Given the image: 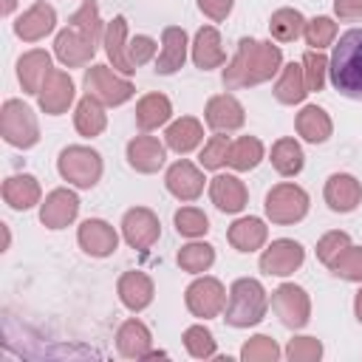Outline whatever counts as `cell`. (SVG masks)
<instances>
[{
    "instance_id": "cell-1",
    "label": "cell",
    "mask_w": 362,
    "mask_h": 362,
    "mask_svg": "<svg viewBox=\"0 0 362 362\" xmlns=\"http://www.w3.org/2000/svg\"><path fill=\"white\" fill-rule=\"evenodd\" d=\"M283 68V51L272 40H252L240 37L235 57L223 68V88L226 90H240V88H255L269 82L274 74Z\"/></svg>"
},
{
    "instance_id": "cell-2",
    "label": "cell",
    "mask_w": 362,
    "mask_h": 362,
    "mask_svg": "<svg viewBox=\"0 0 362 362\" xmlns=\"http://www.w3.org/2000/svg\"><path fill=\"white\" fill-rule=\"evenodd\" d=\"M328 76L342 96L362 102V28H348L339 37L328 59Z\"/></svg>"
},
{
    "instance_id": "cell-3",
    "label": "cell",
    "mask_w": 362,
    "mask_h": 362,
    "mask_svg": "<svg viewBox=\"0 0 362 362\" xmlns=\"http://www.w3.org/2000/svg\"><path fill=\"white\" fill-rule=\"evenodd\" d=\"M269 311V294L263 288L260 280L255 277H238L229 286V297H226V308H223V320L232 328H252L257 325Z\"/></svg>"
},
{
    "instance_id": "cell-4",
    "label": "cell",
    "mask_w": 362,
    "mask_h": 362,
    "mask_svg": "<svg viewBox=\"0 0 362 362\" xmlns=\"http://www.w3.org/2000/svg\"><path fill=\"white\" fill-rule=\"evenodd\" d=\"M102 170H105L102 156L85 144H68L57 158V173L62 175V181H68L76 189L96 187L102 178Z\"/></svg>"
},
{
    "instance_id": "cell-5",
    "label": "cell",
    "mask_w": 362,
    "mask_h": 362,
    "mask_svg": "<svg viewBox=\"0 0 362 362\" xmlns=\"http://www.w3.org/2000/svg\"><path fill=\"white\" fill-rule=\"evenodd\" d=\"M0 136L17 150H31L40 141V122L23 99H6L0 107Z\"/></svg>"
},
{
    "instance_id": "cell-6",
    "label": "cell",
    "mask_w": 362,
    "mask_h": 362,
    "mask_svg": "<svg viewBox=\"0 0 362 362\" xmlns=\"http://www.w3.org/2000/svg\"><path fill=\"white\" fill-rule=\"evenodd\" d=\"M82 88H85L88 96L99 99L105 107H119L127 99H133V93H136V85L127 76H119L116 68L102 65V62H96V65H90L85 71Z\"/></svg>"
},
{
    "instance_id": "cell-7",
    "label": "cell",
    "mask_w": 362,
    "mask_h": 362,
    "mask_svg": "<svg viewBox=\"0 0 362 362\" xmlns=\"http://www.w3.org/2000/svg\"><path fill=\"white\" fill-rule=\"evenodd\" d=\"M266 218L277 226H291L308 215V192L294 181H280L266 192Z\"/></svg>"
},
{
    "instance_id": "cell-8",
    "label": "cell",
    "mask_w": 362,
    "mask_h": 362,
    "mask_svg": "<svg viewBox=\"0 0 362 362\" xmlns=\"http://www.w3.org/2000/svg\"><path fill=\"white\" fill-rule=\"evenodd\" d=\"M226 297L229 294H226L223 283L218 277H206V274H198L187 286V291H184V303H187L189 314L198 317V320H215V317H221L223 308H226Z\"/></svg>"
},
{
    "instance_id": "cell-9",
    "label": "cell",
    "mask_w": 362,
    "mask_h": 362,
    "mask_svg": "<svg viewBox=\"0 0 362 362\" xmlns=\"http://www.w3.org/2000/svg\"><path fill=\"white\" fill-rule=\"evenodd\" d=\"M272 308H274L277 320L291 331L305 328L311 320V297L297 283H280L272 291Z\"/></svg>"
},
{
    "instance_id": "cell-10",
    "label": "cell",
    "mask_w": 362,
    "mask_h": 362,
    "mask_svg": "<svg viewBox=\"0 0 362 362\" xmlns=\"http://www.w3.org/2000/svg\"><path fill=\"white\" fill-rule=\"evenodd\" d=\"M303 263H305V249H303V243H297L291 238L272 240L260 255V272L269 277H288Z\"/></svg>"
},
{
    "instance_id": "cell-11",
    "label": "cell",
    "mask_w": 362,
    "mask_h": 362,
    "mask_svg": "<svg viewBox=\"0 0 362 362\" xmlns=\"http://www.w3.org/2000/svg\"><path fill=\"white\" fill-rule=\"evenodd\" d=\"M79 215V195L68 187L51 189L40 204V223L45 229H65Z\"/></svg>"
},
{
    "instance_id": "cell-12",
    "label": "cell",
    "mask_w": 362,
    "mask_h": 362,
    "mask_svg": "<svg viewBox=\"0 0 362 362\" xmlns=\"http://www.w3.org/2000/svg\"><path fill=\"white\" fill-rule=\"evenodd\" d=\"M122 238L133 249H150L161 238L158 215L147 206H133L122 215Z\"/></svg>"
},
{
    "instance_id": "cell-13",
    "label": "cell",
    "mask_w": 362,
    "mask_h": 362,
    "mask_svg": "<svg viewBox=\"0 0 362 362\" xmlns=\"http://www.w3.org/2000/svg\"><path fill=\"white\" fill-rule=\"evenodd\" d=\"M204 122L215 133H232V130H240L243 127L246 110L238 102V96H232V93H215V96L206 99Z\"/></svg>"
},
{
    "instance_id": "cell-14",
    "label": "cell",
    "mask_w": 362,
    "mask_h": 362,
    "mask_svg": "<svg viewBox=\"0 0 362 362\" xmlns=\"http://www.w3.org/2000/svg\"><path fill=\"white\" fill-rule=\"evenodd\" d=\"M96 45L93 40H88L82 31H76L74 25L62 28L54 37V57L65 65V68H85L93 57H96Z\"/></svg>"
},
{
    "instance_id": "cell-15",
    "label": "cell",
    "mask_w": 362,
    "mask_h": 362,
    "mask_svg": "<svg viewBox=\"0 0 362 362\" xmlns=\"http://www.w3.org/2000/svg\"><path fill=\"white\" fill-rule=\"evenodd\" d=\"M76 243L90 257H110L119 249V232L102 218H88L76 229Z\"/></svg>"
},
{
    "instance_id": "cell-16",
    "label": "cell",
    "mask_w": 362,
    "mask_h": 362,
    "mask_svg": "<svg viewBox=\"0 0 362 362\" xmlns=\"http://www.w3.org/2000/svg\"><path fill=\"white\" fill-rule=\"evenodd\" d=\"M74 96H76V88H74V79L68 76V71H51L45 85L40 88L37 93V102H40V110L45 116H62L71 105H74Z\"/></svg>"
},
{
    "instance_id": "cell-17",
    "label": "cell",
    "mask_w": 362,
    "mask_h": 362,
    "mask_svg": "<svg viewBox=\"0 0 362 362\" xmlns=\"http://www.w3.org/2000/svg\"><path fill=\"white\" fill-rule=\"evenodd\" d=\"M57 28V11L51 3L37 0L34 6H28L17 20H14V34L23 42H40L45 40L51 31Z\"/></svg>"
},
{
    "instance_id": "cell-18",
    "label": "cell",
    "mask_w": 362,
    "mask_h": 362,
    "mask_svg": "<svg viewBox=\"0 0 362 362\" xmlns=\"http://www.w3.org/2000/svg\"><path fill=\"white\" fill-rule=\"evenodd\" d=\"M204 181H206V178H204L201 167H195V164L187 161V158L170 164L167 173H164L167 192H170L173 198H178V201H195V198H201Z\"/></svg>"
},
{
    "instance_id": "cell-19",
    "label": "cell",
    "mask_w": 362,
    "mask_h": 362,
    "mask_svg": "<svg viewBox=\"0 0 362 362\" xmlns=\"http://www.w3.org/2000/svg\"><path fill=\"white\" fill-rule=\"evenodd\" d=\"M187 54H189V40H187V31L181 25H167L161 31V51L156 57V74L161 76H170L175 71L184 68L187 62Z\"/></svg>"
},
{
    "instance_id": "cell-20",
    "label": "cell",
    "mask_w": 362,
    "mask_h": 362,
    "mask_svg": "<svg viewBox=\"0 0 362 362\" xmlns=\"http://www.w3.org/2000/svg\"><path fill=\"white\" fill-rule=\"evenodd\" d=\"M124 153H127V164H130L136 173L150 175V173H158V170L164 167L167 144H161L156 136L141 133V136H133V139L127 141Z\"/></svg>"
},
{
    "instance_id": "cell-21",
    "label": "cell",
    "mask_w": 362,
    "mask_h": 362,
    "mask_svg": "<svg viewBox=\"0 0 362 362\" xmlns=\"http://www.w3.org/2000/svg\"><path fill=\"white\" fill-rule=\"evenodd\" d=\"M209 198H212V204H215L221 212L238 215V212H243L246 204H249V189H246V184H243L238 175H232V173H218V175L209 181Z\"/></svg>"
},
{
    "instance_id": "cell-22",
    "label": "cell",
    "mask_w": 362,
    "mask_h": 362,
    "mask_svg": "<svg viewBox=\"0 0 362 362\" xmlns=\"http://www.w3.org/2000/svg\"><path fill=\"white\" fill-rule=\"evenodd\" d=\"M322 198L328 204L331 212H354L362 204V184L351 175V173H334L325 181Z\"/></svg>"
},
{
    "instance_id": "cell-23",
    "label": "cell",
    "mask_w": 362,
    "mask_h": 362,
    "mask_svg": "<svg viewBox=\"0 0 362 362\" xmlns=\"http://www.w3.org/2000/svg\"><path fill=\"white\" fill-rule=\"evenodd\" d=\"M127 20L122 14H116L107 25H105V37H102V45H105V54L110 59V65L122 74V76H130L136 74V65L130 62V54H127Z\"/></svg>"
},
{
    "instance_id": "cell-24",
    "label": "cell",
    "mask_w": 362,
    "mask_h": 362,
    "mask_svg": "<svg viewBox=\"0 0 362 362\" xmlns=\"http://www.w3.org/2000/svg\"><path fill=\"white\" fill-rule=\"evenodd\" d=\"M51 71H54V65H51V54H48V51H42V48L25 51V54L17 59V79H20L23 93L37 96Z\"/></svg>"
},
{
    "instance_id": "cell-25",
    "label": "cell",
    "mask_w": 362,
    "mask_h": 362,
    "mask_svg": "<svg viewBox=\"0 0 362 362\" xmlns=\"http://www.w3.org/2000/svg\"><path fill=\"white\" fill-rule=\"evenodd\" d=\"M116 291H119L122 305H124L127 311H133V314L144 311V308L153 303V297H156V286H153L150 274L136 272V269H133V272H124V274L119 277Z\"/></svg>"
},
{
    "instance_id": "cell-26",
    "label": "cell",
    "mask_w": 362,
    "mask_h": 362,
    "mask_svg": "<svg viewBox=\"0 0 362 362\" xmlns=\"http://www.w3.org/2000/svg\"><path fill=\"white\" fill-rule=\"evenodd\" d=\"M116 351L124 359H147L153 351V334L141 320H124L116 331Z\"/></svg>"
},
{
    "instance_id": "cell-27",
    "label": "cell",
    "mask_w": 362,
    "mask_h": 362,
    "mask_svg": "<svg viewBox=\"0 0 362 362\" xmlns=\"http://www.w3.org/2000/svg\"><path fill=\"white\" fill-rule=\"evenodd\" d=\"M189 57H192L195 68H201V71H212V68H221L226 62L221 34L215 25H201L195 31V40L189 45Z\"/></svg>"
},
{
    "instance_id": "cell-28",
    "label": "cell",
    "mask_w": 362,
    "mask_h": 362,
    "mask_svg": "<svg viewBox=\"0 0 362 362\" xmlns=\"http://www.w3.org/2000/svg\"><path fill=\"white\" fill-rule=\"evenodd\" d=\"M3 201L17 209V212H25L37 204H42V189H40V181L28 173H20V175H8L3 181Z\"/></svg>"
},
{
    "instance_id": "cell-29",
    "label": "cell",
    "mask_w": 362,
    "mask_h": 362,
    "mask_svg": "<svg viewBox=\"0 0 362 362\" xmlns=\"http://www.w3.org/2000/svg\"><path fill=\"white\" fill-rule=\"evenodd\" d=\"M226 240L232 243V249L249 255V252H257L266 240H269V226L263 218H255V215H246V218H238L229 232H226Z\"/></svg>"
},
{
    "instance_id": "cell-30",
    "label": "cell",
    "mask_w": 362,
    "mask_h": 362,
    "mask_svg": "<svg viewBox=\"0 0 362 362\" xmlns=\"http://www.w3.org/2000/svg\"><path fill=\"white\" fill-rule=\"evenodd\" d=\"M201 141H204V124L195 116H181V119L170 122L164 130V144L178 156L192 153Z\"/></svg>"
},
{
    "instance_id": "cell-31",
    "label": "cell",
    "mask_w": 362,
    "mask_h": 362,
    "mask_svg": "<svg viewBox=\"0 0 362 362\" xmlns=\"http://www.w3.org/2000/svg\"><path fill=\"white\" fill-rule=\"evenodd\" d=\"M170 119H173V102L164 93H144L136 102V124H139V130H144V133L158 130Z\"/></svg>"
},
{
    "instance_id": "cell-32",
    "label": "cell",
    "mask_w": 362,
    "mask_h": 362,
    "mask_svg": "<svg viewBox=\"0 0 362 362\" xmlns=\"http://www.w3.org/2000/svg\"><path fill=\"white\" fill-rule=\"evenodd\" d=\"M74 127L82 139H96L105 133L107 127V113H105V105L93 96H82L76 102V110H74Z\"/></svg>"
},
{
    "instance_id": "cell-33",
    "label": "cell",
    "mask_w": 362,
    "mask_h": 362,
    "mask_svg": "<svg viewBox=\"0 0 362 362\" xmlns=\"http://www.w3.org/2000/svg\"><path fill=\"white\" fill-rule=\"evenodd\" d=\"M294 127H297V133H300L308 144H322V141H328L331 133H334V122H331V116H328L320 105H305V107L297 113Z\"/></svg>"
},
{
    "instance_id": "cell-34",
    "label": "cell",
    "mask_w": 362,
    "mask_h": 362,
    "mask_svg": "<svg viewBox=\"0 0 362 362\" xmlns=\"http://www.w3.org/2000/svg\"><path fill=\"white\" fill-rule=\"evenodd\" d=\"M308 85H305V74H303V62H288L280 68V76L274 82V99L280 105H300L308 96Z\"/></svg>"
},
{
    "instance_id": "cell-35",
    "label": "cell",
    "mask_w": 362,
    "mask_h": 362,
    "mask_svg": "<svg viewBox=\"0 0 362 362\" xmlns=\"http://www.w3.org/2000/svg\"><path fill=\"white\" fill-rule=\"evenodd\" d=\"M269 161H272V167H274L283 178H294V175L303 170L305 156H303V147H300L297 139L283 136V139H277V141L272 144V156H269Z\"/></svg>"
},
{
    "instance_id": "cell-36",
    "label": "cell",
    "mask_w": 362,
    "mask_h": 362,
    "mask_svg": "<svg viewBox=\"0 0 362 362\" xmlns=\"http://www.w3.org/2000/svg\"><path fill=\"white\" fill-rule=\"evenodd\" d=\"M263 156H266V150H263V141L257 136H240L229 144L226 164L238 173H249L263 161Z\"/></svg>"
},
{
    "instance_id": "cell-37",
    "label": "cell",
    "mask_w": 362,
    "mask_h": 362,
    "mask_svg": "<svg viewBox=\"0 0 362 362\" xmlns=\"http://www.w3.org/2000/svg\"><path fill=\"white\" fill-rule=\"evenodd\" d=\"M305 23H308V20H305L297 8L283 6V8L272 11V17H269V34H272L277 42H294V40L303 37Z\"/></svg>"
},
{
    "instance_id": "cell-38",
    "label": "cell",
    "mask_w": 362,
    "mask_h": 362,
    "mask_svg": "<svg viewBox=\"0 0 362 362\" xmlns=\"http://www.w3.org/2000/svg\"><path fill=\"white\" fill-rule=\"evenodd\" d=\"M178 266L189 274H204L212 269L215 263V246L212 243H204V240H189L187 246L178 249Z\"/></svg>"
},
{
    "instance_id": "cell-39",
    "label": "cell",
    "mask_w": 362,
    "mask_h": 362,
    "mask_svg": "<svg viewBox=\"0 0 362 362\" xmlns=\"http://www.w3.org/2000/svg\"><path fill=\"white\" fill-rule=\"evenodd\" d=\"M68 25H74L76 31H82L88 40L99 42V40L105 37V25H107V23H102V17H99V6H96L93 0H82V6L71 14Z\"/></svg>"
},
{
    "instance_id": "cell-40",
    "label": "cell",
    "mask_w": 362,
    "mask_h": 362,
    "mask_svg": "<svg viewBox=\"0 0 362 362\" xmlns=\"http://www.w3.org/2000/svg\"><path fill=\"white\" fill-rule=\"evenodd\" d=\"M184 348L192 359H212L218 354V345H215V337L206 325H189L184 331Z\"/></svg>"
},
{
    "instance_id": "cell-41",
    "label": "cell",
    "mask_w": 362,
    "mask_h": 362,
    "mask_svg": "<svg viewBox=\"0 0 362 362\" xmlns=\"http://www.w3.org/2000/svg\"><path fill=\"white\" fill-rule=\"evenodd\" d=\"M173 223H175V232L184 235V238H204L209 232V218L204 215V209L198 206H181L175 215H173Z\"/></svg>"
},
{
    "instance_id": "cell-42",
    "label": "cell",
    "mask_w": 362,
    "mask_h": 362,
    "mask_svg": "<svg viewBox=\"0 0 362 362\" xmlns=\"http://www.w3.org/2000/svg\"><path fill=\"white\" fill-rule=\"evenodd\" d=\"M280 356H283L280 345H277L272 337H266V334L249 337V339L243 342V348H240V359H243V362H277Z\"/></svg>"
},
{
    "instance_id": "cell-43",
    "label": "cell",
    "mask_w": 362,
    "mask_h": 362,
    "mask_svg": "<svg viewBox=\"0 0 362 362\" xmlns=\"http://www.w3.org/2000/svg\"><path fill=\"white\" fill-rule=\"evenodd\" d=\"M303 37H305V42H308L314 51H322V48L334 45V40H337V23H334L331 17H325V14L311 17V20L305 23Z\"/></svg>"
},
{
    "instance_id": "cell-44",
    "label": "cell",
    "mask_w": 362,
    "mask_h": 362,
    "mask_svg": "<svg viewBox=\"0 0 362 362\" xmlns=\"http://www.w3.org/2000/svg\"><path fill=\"white\" fill-rule=\"evenodd\" d=\"M303 74H305V85H308L311 93L322 90L325 88V76H328V59H325V54L308 48L303 54Z\"/></svg>"
},
{
    "instance_id": "cell-45",
    "label": "cell",
    "mask_w": 362,
    "mask_h": 362,
    "mask_svg": "<svg viewBox=\"0 0 362 362\" xmlns=\"http://www.w3.org/2000/svg\"><path fill=\"white\" fill-rule=\"evenodd\" d=\"M229 136L226 133H215L209 136V141H204V150L198 156V164L201 170H221L226 164V156H229Z\"/></svg>"
},
{
    "instance_id": "cell-46",
    "label": "cell",
    "mask_w": 362,
    "mask_h": 362,
    "mask_svg": "<svg viewBox=\"0 0 362 362\" xmlns=\"http://www.w3.org/2000/svg\"><path fill=\"white\" fill-rule=\"evenodd\" d=\"M337 277L348 280V283H362V246H348L331 266H328Z\"/></svg>"
},
{
    "instance_id": "cell-47",
    "label": "cell",
    "mask_w": 362,
    "mask_h": 362,
    "mask_svg": "<svg viewBox=\"0 0 362 362\" xmlns=\"http://www.w3.org/2000/svg\"><path fill=\"white\" fill-rule=\"evenodd\" d=\"M348 246H351L348 232H342V229H331V232H325V235L317 240V260H320L322 266H331Z\"/></svg>"
},
{
    "instance_id": "cell-48",
    "label": "cell",
    "mask_w": 362,
    "mask_h": 362,
    "mask_svg": "<svg viewBox=\"0 0 362 362\" xmlns=\"http://www.w3.org/2000/svg\"><path fill=\"white\" fill-rule=\"evenodd\" d=\"M283 354L288 362H320L322 359V342L317 337H291Z\"/></svg>"
},
{
    "instance_id": "cell-49",
    "label": "cell",
    "mask_w": 362,
    "mask_h": 362,
    "mask_svg": "<svg viewBox=\"0 0 362 362\" xmlns=\"http://www.w3.org/2000/svg\"><path fill=\"white\" fill-rule=\"evenodd\" d=\"M156 51H158V42L147 34H136L130 37L127 42V54H130V62L139 68V65H147L150 59H156Z\"/></svg>"
},
{
    "instance_id": "cell-50",
    "label": "cell",
    "mask_w": 362,
    "mask_h": 362,
    "mask_svg": "<svg viewBox=\"0 0 362 362\" xmlns=\"http://www.w3.org/2000/svg\"><path fill=\"white\" fill-rule=\"evenodd\" d=\"M232 6L235 0H198V8L212 20V23H221L232 14Z\"/></svg>"
},
{
    "instance_id": "cell-51",
    "label": "cell",
    "mask_w": 362,
    "mask_h": 362,
    "mask_svg": "<svg viewBox=\"0 0 362 362\" xmlns=\"http://www.w3.org/2000/svg\"><path fill=\"white\" fill-rule=\"evenodd\" d=\"M334 14L339 20H359L362 17V0H334Z\"/></svg>"
},
{
    "instance_id": "cell-52",
    "label": "cell",
    "mask_w": 362,
    "mask_h": 362,
    "mask_svg": "<svg viewBox=\"0 0 362 362\" xmlns=\"http://www.w3.org/2000/svg\"><path fill=\"white\" fill-rule=\"evenodd\" d=\"M354 314H356V320H359V325H362V288H359L356 297H354Z\"/></svg>"
},
{
    "instance_id": "cell-53",
    "label": "cell",
    "mask_w": 362,
    "mask_h": 362,
    "mask_svg": "<svg viewBox=\"0 0 362 362\" xmlns=\"http://www.w3.org/2000/svg\"><path fill=\"white\" fill-rule=\"evenodd\" d=\"M0 11H3V17H8L14 11V0H3V8Z\"/></svg>"
}]
</instances>
